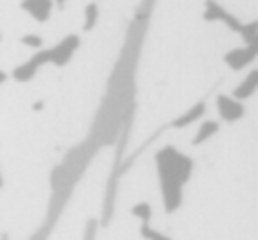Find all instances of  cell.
I'll return each mask as SVG.
<instances>
[{
	"label": "cell",
	"instance_id": "cell-6",
	"mask_svg": "<svg viewBox=\"0 0 258 240\" xmlns=\"http://www.w3.org/2000/svg\"><path fill=\"white\" fill-rule=\"evenodd\" d=\"M258 56V54L253 51L249 46H242V48L239 49H232L228 51L227 54H225V63L228 65L230 68H234V70H241V68H244L246 65H249L253 60Z\"/></svg>",
	"mask_w": 258,
	"mask_h": 240
},
{
	"label": "cell",
	"instance_id": "cell-2",
	"mask_svg": "<svg viewBox=\"0 0 258 240\" xmlns=\"http://www.w3.org/2000/svg\"><path fill=\"white\" fill-rule=\"evenodd\" d=\"M204 18H206V20H209V21H216V20L223 21V23L227 25L230 30H234V32H237V34L242 35V39H244V44H248V42L258 34V21H256V23H251V25H242L241 21L235 20V18L232 16L228 11H225L220 4L213 2V0H207V2H206Z\"/></svg>",
	"mask_w": 258,
	"mask_h": 240
},
{
	"label": "cell",
	"instance_id": "cell-13",
	"mask_svg": "<svg viewBox=\"0 0 258 240\" xmlns=\"http://www.w3.org/2000/svg\"><path fill=\"white\" fill-rule=\"evenodd\" d=\"M141 237L146 238V240H172V238L167 237V235L153 230L150 224H143V226H141Z\"/></svg>",
	"mask_w": 258,
	"mask_h": 240
},
{
	"label": "cell",
	"instance_id": "cell-19",
	"mask_svg": "<svg viewBox=\"0 0 258 240\" xmlns=\"http://www.w3.org/2000/svg\"><path fill=\"white\" fill-rule=\"evenodd\" d=\"M256 70H258V68H256Z\"/></svg>",
	"mask_w": 258,
	"mask_h": 240
},
{
	"label": "cell",
	"instance_id": "cell-3",
	"mask_svg": "<svg viewBox=\"0 0 258 240\" xmlns=\"http://www.w3.org/2000/svg\"><path fill=\"white\" fill-rule=\"evenodd\" d=\"M46 63H49V49L39 51V53H35L30 60L25 61L23 65H20V67L14 68L13 77L16 79V81H21V83L30 81V79L39 72V68L44 67Z\"/></svg>",
	"mask_w": 258,
	"mask_h": 240
},
{
	"label": "cell",
	"instance_id": "cell-18",
	"mask_svg": "<svg viewBox=\"0 0 258 240\" xmlns=\"http://www.w3.org/2000/svg\"><path fill=\"white\" fill-rule=\"evenodd\" d=\"M0 41H2V34H0Z\"/></svg>",
	"mask_w": 258,
	"mask_h": 240
},
{
	"label": "cell",
	"instance_id": "cell-17",
	"mask_svg": "<svg viewBox=\"0 0 258 240\" xmlns=\"http://www.w3.org/2000/svg\"><path fill=\"white\" fill-rule=\"evenodd\" d=\"M0 186H2V176H0Z\"/></svg>",
	"mask_w": 258,
	"mask_h": 240
},
{
	"label": "cell",
	"instance_id": "cell-4",
	"mask_svg": "<svg viewBox=\"0 0 258 240\" xmlns=\"http://www.w3.org/2000/svg\"><path fill=\"white\" fill-rule=\"evenodd\" d=\"M79 48V37L78 35H67L60 44H56L53 49H49V63L56 67H63L72 58L74 51Z\"/></svg>",
	"mask_w": 258,
	"mask_h": 240
},
{
	"label": "cell",
	"instance_id": "cell-15",
	"mask_svg": "<svg viewBox=\"0 0 258 240\" xmlns=\"http://www.w3.org/2000/svg\"><path fill=\"white\" fill-rule=\"evenodd\" d=\"M41 107H44V102H42V100H39V102H35V104H34L35 111H41Z\"/></svg>",
	"mask_w": 258,
	"mask_h": 240
},
{
	"label": "cell",
	"instance_id": "cell-5",
	"mask_svg": "<svg viewBox=\"0 0 258 240\" xmlns=\"http://www.w3.org/2000/svg\"><path fill=\"white\" fill-rule=\"evenodd\" d=\"M216 105L220 118L227 123H234L244 116V105L241 104V100H237L234 97L220 95L216 98Z\"/></svg>",
	"mask_w": 258,
	"mask_h": 240
},
{
	"label": "cell",
	"instance_id": "cell-8",
	"mask_svg": "<svg viewBox=\"0 0 258 240\" xmlns=\"http://www.w3.org/2000/svg\"><path fill=\"white\" fill-rule=\"evenodd\" d=\"M258 90V70L249 72V75L234 90V98L237 100H244V98H249Z\"/></svg>",
	"mask_w": 258,
	"mask_h": 240
},
{
	"label": "cell",
	"instance_id": "cell-10",
	"mask_svg": "<svg viewBox=\"0 0 258 240\" xmlns=\"http://www.w3.org/2000/svg\"><path fill=\"white\" fill-rule=\"evenodd\" d=\"M220 130V123H216V121H204L201 125V128H199V132H197V135H195V139H194V145H201L202 142H206V140H209L211 137L214 135V133Z\"/></svg>",
	"mask_w": 258,
	"mask_h": 240
},
{
	"label": "cell",
	"instance_id": "cell-11",
	"mask_svg": "<svg viewBox=\"0 0 258 240\" xmlns=\"http://www.w3.org/2000/svg\"><path fill=\"white\" fill-rule=\"evenodd\" d=\"M97 20H99V7H97L95 2L86 4L85 7V25H83V30H92L97 25Z\"/></svg>",
	"mask_w": 258,
	"mask_h": 240
},
{
	"label": "cell",
	"instance_id": "cell-14",
	"mask_svg": "<svg viewBox=\"0 0 258 240\" xmlns=\"http://www.w3.org/2000/svg\"><path fill=\"white\" fill-rule=\"evenodd\" d=\"M21 44L28 46V48H34V49H41L44 46V39L41 35H35V34H27L21 37Z\"/></svg>",
	"mask_w": 258,
	"mask_h": 240
},
{
	"label": "cell",
	"instance_id": "cell-1",
	"mask_svg": "<svg viewBox=\"0 0 258 240\" xmlns=\"http://www.w3.org/2000/svg\"><path fill=\"white\" fill-rule=\"evenodd\" d=\"M156 169H158L163 207L167 212L172 214L183 203V188L191 176L194 162L186 154L169 145L156 154Z\"/></svg>",
	"mask_w": 258,
	"mask_h": 240
},
{
	"label": "cell",
	"instance_id": "cell-16",
	"mask_svg": "<svg viewBox=\"0 0 258 240\" xmlns=\"http://www.w3.org/2000/svg\"><path fill=\"white\" fill-rule=\"evenodd\" d=\"M6 79H7V75L4 74V72H0V85H2V83L6 81Z\"/></svg>",
	"mask_w": 258,
	"mask_h": 240
},
{
	"label": "cell",
	"instance_id": "cell-12",
	"mask_svg": "<svg viewBox=\"0 0 258 240\" xmlns=\"http://www.w3.org/2000/svg\"><path fill=\"white\" fill-rule=\"evenodd\" d=\"M132 214L136 217H139L143 221V224H150V219H151V207L148 203H137V205L132 207Z\"/></svg>",
	"mask_w": 258,
	"mask_h": 240
},
{
	"label": "cell",
	"instance_id": "cell-9",
	"mask_svg": "<svg viewBox=\"0 0 258 240\" xmlns=\"http://www.w3.org/2000/svg\"><path fill=\"white\" fill-rule=\"evenodd\" d=\"M204 111H206V102L204 100H201L197 105H194V107L190 109V111H186L184 112L181 118H177L176 121L172 123L176 128H184V126H188V125H191L194 121H197V119H201L202 118V114H204Z\"/></svg>",
	"mask_w": 258,
	"mask_h": 240
},
{
	"label": "cell",
	"instance_id": "cell-7",
	"mask_svg": "<svg viewBox=\"0 0 258 240\" xmlns=\"http://www.w3.org/2000/svg\"><path fill=\"white\" fill-rule=\"evenodd\" d=\"M21 9L27 11L34 20L42 23V21H48L49 16H51L53 0H23Z\"/></svg>",
	"mask_w": 258,
	"mask_h": 240
}]
</instances>
